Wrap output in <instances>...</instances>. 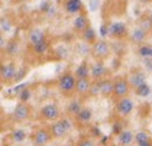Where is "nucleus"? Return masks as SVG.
Returning <instances> with one entry per match:
<instances>
[{"mask_svg": "<svg viewBox=\"0 0 152 146\" xmlns=\"http://www.w3.org/2000/svg\"><path fill=\"white\" fill-rule=\"evenodd\" d=\"M75 84H77L75 74L71 72V71H65L64 74L59 75L58 81H57V88H58L61 96L71 97V96L75 94Z\"/></svg>", "mask_w": 152, "mask_h": 146, "instance_id": "nucleus-1", "label": "nucleus"}, {"mask_svg": "<svg viewBox=\"0 0 152 146\" xmlns=\"http://www.w3.org/2000/svg\"><path fill=\"white\" fill-rule=\"evenodd\" d=\"M48 127H49L51 133L54 136V139H64L71 132L72 124H71V122L67 117H61V119L55 120V122H51V124Z\"/></svg>", "mask_w": 152, "mask_h": 146, "instance_id": "nucleus-2", "label": "nucleus"}, {"mask_svg": "<svg viewBox=\"0 0 152 146\" xmlns=\"http://www.w3.org/2000/svg\"><path fill=\"white\" fill-rule=\"evenodd\" d=\"M130 82L128 80V75H117L115 77V88H113V100H120L123 97H128L130 93Z\"/></svg>", "mask_w": 152, "mask_h": 146, "instance_id": "nucleus-3", "label": "nucleus"}, {"mask_svg": "<svg viewBox=\"0 0 152 146\" xmlns=\"http://www.w3.org/2000/svg\"><path fill=\"white\" fill-rule=\"evenodd\" d=\"M110 45L106 39H97L93 45L90 46V54L93 55L96 61H106L110 56Z\"/></svg>", "mask_w": 152, "mask_h": 146, "instance_id": "nucleus-4", "label": "nucleus"}, {"mask_svg": "<svg viewBox=\"0 0 152 146\" xmlns=\"http://www.w3.org/2000/svg\"><path fill=\"white\" fill-rule=\"evenodd\" d=\"M29 137H31L34 146H47L54 139L49 127H36L35 130L29 135Z\"/></svg>", "mask_w": 152, "mask_h": 146, "instance_id": "nucleus-5", "label": "nucleus"}, {"mask_svg": "<svg viewBox=\"0 0 152 146\" xmlns=\"http://www.w3.org/2000/svg\"><path fill=\"white\" fill-rule=\"evenodd\" d=\"M39 119L45 122H55L61 119V110L57 103H48L39 110Z\"/></svg>", "mask_w": 152, "mask_h": 146, "instance_id": "nucleus-6", "label": "nucleus"}, {"mask_svg": "<svg viewBox=\"0 0 152 146\" xmlns=\"http://www.w3.org/2000/svg\"><path fill=\"white\" fill-rule=\"evenodd\" d=\"M16 72H18V67H16V64L13 61L3 62L1 67H0V78H1V82L6 84V85L15 82Z\"/></svg>", "mask_w": 152, "mask_h": 146, "instance_id": "nucleus-7", "label": "nucleus"}, {"mask_svg": "<svg viewBox=\"0 0 152 146\" xmlns=\"http://www.w3.org/2000/svg\"><path fill=\"white\" fill-rule=\"evenodd\" d=\"M135 109V103L130 97H123L120 100H116L115 103V113L119 117H129Z\"/></svg>", "mask_w": 152, "mask_h": 146, "instance_id": "nucleus-8", "label": "nucleus"}, {"mask_svg": "<svg viewBox=\"0 0 152 146\" xmlns=\"http://www.w3.org/2000/svg\"><path fill=\"white\" fill-rule=\"evenodd\" d=\"M31 114H32V107L26 101H19L13 109L12 117L15 122H25L31 117Z\"/></svg>", "mask_w": 152, "mask_h": 146, "instance_id": "nucleus-9", "label": "nucleus"}, {"mask_svg": "<svg viewBox=\"0 0 152 146\" xmlns=\"http://www.w3.org/2000/svg\"><path fill=\"white\" fill-rule=\"evenodd\" d=\"M109 36L115 39H123L129 36V29L123 22H109Z\"/></svg>", "mask_w": 152, "mask_h": 146, "instance_id": "nucleus-10", "label": "nucleus"}, {"mask_svg": "<svg viewBox=\"0 0 152 146\" xmlns=\"http://www.w3.org/2000/svg\"><path fill=\"white\" fill-rule=\"evenodd\" d=\"M128 80L132 85V88H136L142 84L146 82V71L145 69H140V68H136V69H132L129 72Z\"/></svg>", "mask_w": 152, "mask_h": 146, "instance_id": "nucleus-11", "label": "nucleus"}, {"mask_svg": "<svg viewBox=\"0 0 152 146\" xmlns=\"http://www.w3.org/2000/svg\"><path fill=\"white\" fill-rule=\"evenodd\" d=\"M90 26V22H88V16L81 12V13H78V15H75V18H74V20H72V31L75 32V34H83L87 28Z\"/></svg>", "mask_w": 152, "mask_h": 146, "instance_id": "nucleus-12", "label": "nucleus"}, {"mask_svg": "<svg viewBox=\"0 0 152 146\" xmlns=\"http://www.w3.org/2000/svg\"><path fill=\"white\" fill-rule=\"evenodd\" d=\"M107 75H109V69L104 65V61H96L91 65V71H90L91 80H103Z\"/></svg>", "mask_w": 152, "mask_h": 146, "instance_id": "nucleus-13", "label": "nucleus"}, {"mask_svg": "<svg viewBox=\"0 0 152 146\" xmlns=\"http://www.w3.org/2000/svg\"><path fill=\"white\" fill-rule=\"evenodd\" d=\"M62 9L68 15H78L84 12V4L81 0H62Z\"/></svg>", "mask_w": 152, "mask_h": 146, "instance_id": "nucleus-14", "label": "nucleus"}, {"mask_svg": "<svg viewBox=\"0 0 152 146\" xmlns=\"http://www.w3.org/2000/svg\"><path fill=\"white\" fill-rule=\"evenodd\" d=\"M91 84H93V80L91 77L88 78H77V84H75V94L80 96V97H88V93L91 88Z\"/></svg>", "mask_w": 152, "mask_h": 146, "instance_id": "nucleus-15", "label": "nucleus"}, {"mask_svg": "<svg viewBox=\"0 0 152 146\" xmlns=\"http://www.w3.org/2000/svg\"><path fill=\"white\" fill-rule=\"evenodd\" d=\"M148 36H149V34H148L146 31H143L138 25H136L132 31H129V39H130L133 44H136V45L145 44L146 39H148Z\"/></svg>", "mask_w": 152, "mask_h": 146, "instance_id": "nucleus-16", "label": "nucleus"}, {"mask_svg": "<svg viewBox=\"0 0 152 146\" xmlns=\"http://www.w3.org/2000/svg\"><path fill=\"white\" fill-rule=\"evenodd\" d=\"M115 88V78H103L100 80V96L104 99H110L113 96Z\"/></svg>", "mask_w": 152, "mask_h": 146, "instance_id": "nucleus-17", "label": "nucleus"}, {"mask_svg": "<svg viewBox=\"0 0 152 146\" xmlns=\"http://www.w3.org/2000/svg\"><path fill=\"white\" fill-rule=\"evenodd\" d=\"M135 142V133L132 130H120L119 135H117V143L120 146H130Z\"/></svg>", "mask_w": 152, "mask_h": 146, "instance_id": "nucleus-18", "label": "nucleus"}, {"mask_svg": "<svg viewBox=\"0 0 152 146\" xmlns=\"http://www.w3.org/2000/svg\"><path fill=\"white\" fill-rule=\"evenodd\" d=\"M74 120L80 124V126H87V124L93 120V110H91L90 107H83V110L77 114V117H75Z\"/></svg>", "mask_w": 152, "mask_h": 146, "instance_id": "nucleus-19", "label": "nucleus"}, {"mask_svg": "<svg viewBox=\"0 0 152 146\" xmlns=\"http://www.w3.org/2000/svg\"><path fill=\"white\" fill-rule=\"evenodd\" d=\"M45 39H47L45 32H44L41 28H34V29H31L29 34H28V41H29L31 46L38 44V42H42V41H45Z\"/></svg>", "mask_w": 152, "mask_h": 146, "instance_id": "nucleus-20", "label": "nucleus"}, {"mask_svg": "<svg viewBox=\"0 0 152 146\" xmlns=\"http://www.w3.org/2000/svg\"><path fill=\"white\" fill-rule=\"evenodd\" d=\"M83 103L80 99H74V100H71L70 103H68V106H67V114L70 116V117H72V119H75L77 117V114L83 110Z\"/></svg>", "mask_w": 152, "mask_h": 146, "instance_id": "nucleus-21", "label": "nucleus"}, {"mask_svg": "<svg viewBox=\"0 0 152 146\" xmlns=\"http://www.w3.org/2000/svg\"><path fill=\"white\" fill-rule=\"evenodd\" d=\"M90 71H91V65H88V62L84 59L78 64V67L75 68L74 74L77 78H88L90 77Z\"/></svg>", "mask_w": 152, "mask_h": 146, "instance_id": "nucleus-22", "label": "nucleus"}, {"mask_svg": "<svg viewBox=\"0 0 152 146\" xmlns=\"http://www.w3.org/2000/svg\"><path fill=\"white\" fill-rule=\"evenodd\" d=\"M80 38H81L83 42H86V44H88V45H93L94 42L97 41V32L94 31V28L88 26L83 34H80Z\"/></svg>", "mask_w": 152, "mask_h": 146, "instance_id": "nucleus-23", "label": "nucleus"}, {"mask_svg": "<svg viewBox=\"0 0 152 146\" xmlns=\"http://www.w3.org/2000/svg\"><path fill=\"white\" fill-rule=\"evenodd\" d=\"M136 54L139 58H152V44H140L138 45Z\"/></svg>", "mask_w": 152, "mask_h": 146, "instance_id": "nucleus-24", "label": "nucleus"}, {"mask_svg": "<svg viewBox=\"0 0 152 146\" xmlns=\"http://www.w3.org/2000/svg\"><path fill=\"white\" fill-rule=\"evenodd\" d=\"M10 139H12L15 143H22V142H25L26 139H28V133L25 132L23 129H15L12 133H10Z\"/></svg>", "mask_w": 152, "mask_h": 146, "instance_id": "nucleus-25", "label": "nucleus"}, {"mask_svg": "<svg viewBox=\"0 0 152 146\" xmlns=\"http://www.w3.org/2000/svg\"><path fill=\"white\" fill-rule=\"evenodd\" d=\"M48 49H49V45H48L47 39L42 41V42H38L35 45H32V51L35 52L36 55H44V54H47Z\"/></svg>", "mask_w": 152, "mask_h": 146, "instance_id": "nucleus-26", "label": "nucleus"}, {"mask_svg": "<svg viewBox=\"0 0 152 146\" xmlns=\"http://www.w3.org/2000/svg\"><path fill=\"white\" fill-rule=\"evenodd\" d=\"M133 91H135V94L138 96V97H142V99H145V97H148L149 94H151V87H149V84H142V85H139V87H136V88H133Z\"/></svg>", "mask_w": 152, "mask_h": 146, "instance_id": "nucleus-27", "label": "nucleus"}, {"mask_svg": "<svg viewBox=\"0 0 152 146\" xmlns=\"http://www.w3.org/2000/svg\"><path fill=\"white\" fill-rule=\"evenodd\" d=\"M12 29H13V25H12V22H10V19L3 16V18L0 19V31H1V34L3 35L9 34V32H12Z\"/></svg>", "mask_w": 152, "mask_h": 146, "instance_id": "nucleus-28", "label": "nucleus"}, {"mask_svg": "<svg viewBox=\"0 0 152 146\" xmlns=\"http://www.w3.org/2000/svg\"><path fill=\"white\" fill-rule=\"evenodd\" d=\"M138 26H140L143 31H146L148 34L152 32V19L151 18H146V16H142L139 20H138Z\"/></svg>", "mask_w": 152, "mask_h": 146, "instance_id": "nucleus-29", "label": "nucleus"}, {"mask_svg": "<svg viewBox=\"0 0 152 146\" xmlns=\"http://www.w3.org/2000/svg\"><path fill=\"white\" fill-rule=\"evenodd\" d=\"M75 146H96V142L88 135H81L75 142Z\"/></svg>", "mask_w": 152, "mask_h": 146, "instance_id": "nucleus-30", "label": "nucleus"}, {"mask_svg": "<svg viewBox=\"0 0 152 146\" xmlns=\"http://www.w3.org/2000/svg\"><path fill=\"white\" fill-rule=\"evenodd\" d=\"M100 94V80H93L91 88L88 93V97H97Z\"/></svg>", "mask_w": 152, "mask_h": 146, "instance_id": "nucleus-31", "label": "nucleus"}, {"mask_svg": "<svg viewBox=\"0 0 152 146\" xmlns=\"http://www.w3.org/2000/svg\"><path fill=\"white\" fill-rule=\"evenodd\" d=\"M148 139H151V136L148 135V132L139 130V132H136V133H135V143H136V145H138V143H140V142L148 140Z\"/></svg>", "mask_w": 152, "mask_h": 146, "instance_id": "nucleus-32", "label": "nucleus"}, {"mask_svg": "<svg viewBox=\"0 0 152 146\" xmlns=\"http://www.w3.org/2000/svg\"><path fill=\"white\" fill-rule=\"evenodd\" d=\"M142 59V65L146 72H152V58H140Z\"/></svg>", "mask_w": 152, "mask_h": 146, "instance_id": "nucleus-33", "label": "nucleus"}, {"mask_svg": "<svg viewBox=\"0 0 152 146\" xmlns=\"http://www.w3.org/2000/svg\"><path fill=\"white\" fill-rule=\"evenodd\" d=\"M100 36H102V38L109 36V23H103V25L100 26Z\"/></svg>", "mask_w": 152, "mask_h": 146, "instance_id": "nucleus-34", "label": "nucleus"}, {"mask_svg": "<svg viewBox=\"0 0 152 146\" xmlns=\"http://www.w3.org/2000/svg\"><path fill=\"white\" fill-rule=\"evenodd\" d=\"M7 45H9V41L4 38V35L1 34V36H0V49H1V51H4V49L7 48Z\"/></svg>", "mask_w": 152, "mask_h": 146, "instance_id": "nucleus-35", "label": "nucleus"}, {"mask_svg": "<svg viewBox=\"0 0 152 146\" xmlns=\"http://www.w3.org/2000/svg\"><path fill=\"white\" fill-rule=\"evenodd\" d=\"M25 77V69L23 68H18V72H16V77H15V82L20 81Z\"/></svg>", "mask_w": 152, "mask_h": 146, "instance_id": "nucleus-36", "label": "nucleus"}, {"mask_svg": "<svg viewBox=\"0 0 152 146\" xmlns=\"http://www.w3.org/2000/svg\"><path fill=\"white\" fill-rule=\"evenodd\" d=\"M136 146H152V139H148V140H145V142H140V143H138Z\"/></svg>", "mask_w": 152, "mask_h": 146, "instance_id": "nucleus-37", "label": "nucleus"}, {"mask_svg": "<svg viewBox=\"0 0 152 146\" xmlns=\"http://www.w3.org/2000/svg\"><path fill=\"white\" fill-rule=\"evenodd\" d=\"M16 3H26V1H31V0H15Z\"/></svg>", "mask_w": 152, "mask_h": 146, "instance_id": "nucleus-38", "label": "nucleus"}, {"mask_svg": "<svg viewBox=\"0 0 152 146\" xmlns=\"http://www.w3.org/2000/svg\"><path fill=\"white\" fill-rule=\"evenodd\" d=\"M64 146H75V143H72V142H68V143H65Z\"/></svg>", "mask_w": 152, "mask_h": 146, "instance_id": "nucleus-39", "label": "nucleus"}, {"mask_svg": "<svg viewBox=\"0 0 152 146\" xmlns=\"http://www.w3.org/2000/svg\"><path fill=\"white\" fill-rule=\"evenodd\" d=\"M103 146H116V145H113V143H106V145H103Z\"/></svg>", "mask_w": 152, "mask_h": 146, "instance_id": "nucleus-40", "label": "nucleus"}, {"mask_svg": "<svg viewBox=\"0 0 152 146\" xmlns=\"http://www.w3.org/2000/svg\"><path fill=\"white\" fill-rule=\"evenodd\" d=\"M16 146H19V145H18V143H16Z\"/></svg>", "mask_w": 152, "mask_h": 146, "instance_id": "nucleus-41", "label": "nucleus"}, {"mask_svg": "<svg viewBox=\"0 0 152 146\" xmlns=\"http://www.w3.org/2000/svg\"><path fill=\"white\" fill-rule=\"evenodd\" d=\"M13 1H15V0H13Z\"/></svg>", "mask_w": 152, "mask_h": 146, "instance_id": "nucleus-42", "label": "nucleus"}]
</instances>
